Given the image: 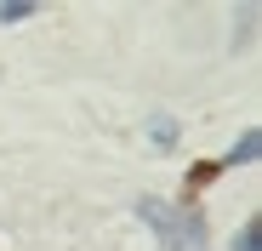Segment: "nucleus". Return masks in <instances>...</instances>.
I'll return each instance as SVG.
<instances>
[{
  "label": "nucleus",
  "instance_id": "obj_4",
  "mask_svg": "<svg viewBox=\"0 0 262 251\" xmlns=\"http://www.w3.org/2000/svg\"><path fill=\"white\" fill-rule=\"evenodd\" d=\"M40 6L34 0H0V23H23V17H34Z\"/></svg>",
  "mask_w": 262,
  "mask_h": 251
},
{
  "label": "nucleus",
  "instance_id": "obj_6",
  "mask_svg": "<svg viewBox=\"0 0 262 251\" xmlns=\"http://www.w3.org/2000/svg\"><path fill=\"white\" fill-rule=\"evenodd\" d=\"M256 240H262V223H256V217H251V223H245V228H239V234H234V251H262V245H256Z\"/></svg>",
  "mask_w": 262,
  "mask_h": 251
},
{
  "label": "nucleus",
  "instance_id": "obj_5",
  "mask_svg": "<svg viewBox=\"0 0 262 251\" xmlns=\"http://www.w3.org/2000/svg\"><path fill=\"white\" fill-rule=\"evenodd\" d=\"M216 172H223V165H216V160H200L194 172H188V200H194V194H200V189H205V183H211Z\"/></svg>",
  "mask_w": 262,
  "mask_h": 251
},
{
  "label": "nucleus",
  "instance_id": "obj_1",
  "mask_svg": "<svg viewBox=\"0 0 262 251\" xmlns=\"http://www.w3.org/2000/svg\"><path fill=\"white\" fill-rule=\"evenodd\" d=\"M137 217L154 228V245H160V251H211L205 217L194 212V205H171V200L143 194V200H137Z\"/></svg>",
  "mask_w": 262,
  "mask_h": 251
},
{
  "label": "nucleus",
  "instance_id": "obj_3",
  "mask_svg": "<svg viewBox=\"0 0 262 251\" xmlns=\"http://www.w3.org/2000/svg\"><path fill=\"white\" fill-rule=\"evenodd\" d=\"M177 132H183V126L171 120V114H154V120H148V137H154V149H171V143H177Z\"/></svg>",
  "mask_w": 262,
  "mask_h": 251
},
{
  "label": "nucleus",
  "instance_id": "obj_2",
  "mask_svg": "<svg viewBox=\"0 0 262 251\" xmlns=\"http://www.w3.org/2000/svg\"><path fill=\"white\" fill-rule=\"evenodd\" d=\"M256 149H262V132H256V126H251V132L223 154V160H216V165H256Z\"/></svg>",
  "mask_w": 262,
  "mask_h": 251
}]
</instances>
